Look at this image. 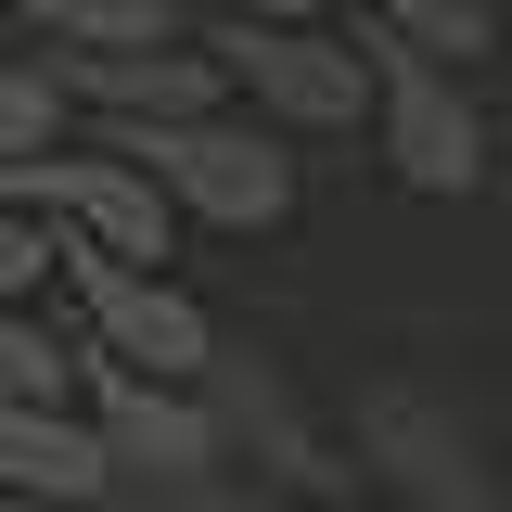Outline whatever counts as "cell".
I'll list each match as a JSON object with an SVG mask.
<instances>
[{
  "label": "cell",
  "instance_id": "6da1fadb",
  "mask_svg": "<svg viewBox=\"0 0 512 512\" xmlns=\"http://www.w3.org/2000/svg\"><path fill=\"white\" fill-rule=\"evenodd\" d=\"M90 141L141 154L192 231H282L295 192H308V180H295V141H282L269 116H244V103H218V116H167V128H90Z\"/></svg>",
  "mask_w": 512,
  "mask_h": 512
},
{
  "label": "cell",
  "instance_id": "e0dca14e",
  "mask_svg": "<svg viewBox=\"0 0 512 512\" xmlns=\"http://www.w3.org/2000/svg\"><path fill=\"white\" fill-rule=\"evenodd\" d=\"M103 512H154V500H103Z\"/></svg>",
  "mask_w": 512,
  "mask_h": 512
},
{
  "label": "cell",
  "instance_id": "3957f363",
  "mask_svg": "<svg viewBox=\"0 0 512 512\" xmlns=\"http://www.w3.org/2000/svg\"><path fill=\"white\" fill-rule=\"evenodd\" d=\"M346 461L372 474L384 512H512L500 461H487V436L448 410L436 384H359V410H346Z\"/></svg>",
  "mask_w": 512,
  "mask_h": 512
},
{
  "label": "cell",
  "instance_id": "277c9868",
  "mask_svg": "<svg viewBox=\"0 0 512 512\" xmlns=\"http://www.w3.org/2000/svg\"><path fill=\"white\" fill-rule=\"evenodd\" d=\"M359 52H372L384 103H372V154L397 167V192H423V205H461V192H487V116H474V77L436 64L423 39H397L359 13Z\"/></svg>",
  "mask_w": 512,
  "mask_h": 512
},
{
  "label": "cell",
  "instance_id": "d6986e66",
  "mask_svg": "<svg viewBox=\"0 0 512 512\" xmlns=\"http://www.w3.org/2000/svg\"><path fill=\"white\" fill-rule=\"evenodd\" d=\"M346 512H359V500H346ZM372 512H384V500H372Z\"/></svg>",
  "mask_w": 512,
  "mask_h": 512
},
{
  "label": "cell",
  "instance_id": "9c48e42d",
  "mask_svg": "<svg viewBox=\"0 0 512 512\" xmlns=\"http://www.w3.org/2000/svg\"><path fill=\"white\" fill-rule=\"evenodd\" d=\"M52 64H64V90H77L90 128H167V116H218L231 103V77H218L205 39H180V52H52Z\"/></svg>",
  "mask_w": 512,
  "mask_h": 512
},
{
  "label": "cell",
  "instance_id": "5bb4252c",
  "mask_svg": "<svg viewBox=\"0 0 512 512\" xmlns=\"http://www.w3.org/2000/svg\"><path fill=\"white\" fill-rule=\"evenodd\" d=\"M52 282H64V231H52V218H13V205H0V308H39Z\"/></svg>",
  "mask_w": 512,
  "mask_h": 512
},
{
  "label": "cell",
  "instance_id": "8992f818",
  "mask_svg": "<svg viewBox=\"0 0 512 512\" xmlns=\"http://www.w3.org/2000/svg\"><path fill=\"white\" fill-rule=\"evenodd\" d=\"M205 410H218L231 474H256V487H295V500H320V512H346L359 461H333V436H320V410L295 397V372H282V359L231 346V359L205 372Z\"/></svg>",
  "mask_w": 512,
  "mask_h": 512
},
{
  "label": "cell",
  "instance_id": "ba28073f",
  "mask_svg": "<svg viewBox=\"0 0 512 512\" xmlns=\"http://www.w3.org/2000/svg\"><path fill=\"white\" fill-rule=\"evenodd\" d=\"M0 487H26L39 512H103L128 500L116 448H103V423H90V397H0Z\"/></svg>",
  "mask_w": 512,
  "mask_h": 512
},
{
  "label": "cell",
  "instance_id": "5b68a950",
  "mask_svg": "<svg viewBox=\"0 0 512 512\" xmlns=\"http://www.w3.org/2000/svg\"><path fill=\"white\" fill-rule=\"evenodd\" d=\"M64 295H77V346H90V359H116V372L205 384L218 359H231V346H218V320H205V295H180L167 269H128V256L64 244Z\"/></svg>",
  "mask_w": 512,
  "mask_h": 512
},
{
  "label": "cell",
  "instance_id": "8fae6325",
  "mask_svg": "<svg viewBox=\"0 0 512 512\" xmlns=\"http://www.w3.org/2000/svg\"><path fill=\"white\" fill-rule=\"evenodd\" d=\"M64 141H90L64 64L52 52H0V167H13V154H64Z\"/></svg>",
  "mask_w": 512,
  "mask_h": 512
},
{
  "label": "cell",
  "instance_id": "9a60e30c",
  "mask_svg": "<svg viewBox=\"0 0 512 512\" xmlns=\"http://www.w3.org/2000/svg\"><path fill=\"white\" fill-rule=\"evenodd\" d=\"M205 13H256V26H333V0H205Z\"/></svg>",
  "mask_w": 512,
  "mask_h": 512
},
{
  "label": "cell",
  "instance_id": "4fadbf2b",
  "mask_svg": "<svg viewBox=\"0 0 512 512\" xmlns=\"http://www.w3.org/2000/svg\"><path fill=\"white\" fill-rule=\"evenodd\" d=\"M372 26H397V39H423L436 64H461L474 77V52H500V0H359Z\"/></svg>",
  "mask_w": 512,
  "mask_h": 512
},
{
  "label": "cell",
  "instance_id": "2e32d148",
  "mask_svg": "<svg viewBox=\"0 0 512 512\" xmlns=\"http://www.w3.org/2000/svg\"><path fill=\"white\" fill-rule=\"evenodd\" d=\"M0 512H39V500H26V487H0Z\"/></svg>",
  "mask_w": 512,
  "mask_h": 512
},
{
  "label": "cell",
  "instance_id": "30bf717a",
  "mask_svg": "<svg viewBox=\"0 0 512 512\" xmlns=\"http://www.w3.org/2000/svg\"><path fill=\"white\" fill-rule=\"evenodd\" d=\"M13 26H39L52 52H180L205 39V0H13Z\"/></svg>",
  "mask_w": 512,
  "mask_h": 512
},
{
  "label": "cell",
  "instance_id": "52a82bcc",
  "mask_svg": "<svg viewBox=\"0 0 512 512\" xmlns=\"http://www.w3.org/2000/svg\"><path fill=\"white\" fill-rule=\"evenodd\" d=\"M90 423H103V448H116L128 500L192 487V474L231 461V448H218V410H205V384H154V372H116V359H90Z\"/></svg>",
  "mask_w": 512,
  "mask_h": 512
},
{
  "label": "cell",
  "instance_id": "ac0fdd59",
  "mask_svg": "<svg viewBox=\"0 0 512 512\" xmlns=\"http://www.w3.org/2000/svg\"><path fill=\"white\" fill-rule=\"evenodd\" d=\"M0 26H13V0H0Z\"/></svg>",
  "mask_w": 512,
  "mask_h": 512
},
{
  "label": "cell",
  "instance_id": "7c38bea8",
  "mask_svg": "<svg viewBox=\"0 0 512 512\" xmlns=\"http://www.w3.org/2000/svg\"><path fill=\"white\" fill-rule=\"evenodd\" d=\"M0 397H52V410L90 397V346L39 308H0Z\"/></svg>",
  "mask_w": 512,
  "mask_h": 512
},
{
  "label": "cell",
  "instance_id": "7a4b0ae2",
  "mask_svg": "<svg viewBox=\"0 0 512 512\" xmlns=\"http://www.w3.org/2000/svg\"><path fill=\"white\" fill-rule=\"evenodd\" d=\"M205 52H218V77H231V103L269 116L282 141H346V128H372V103H384L359 26H256V13H205Z\"/></svg>",
  "mask_w": 512,
  "mask_h": 512
}]
</instances>
